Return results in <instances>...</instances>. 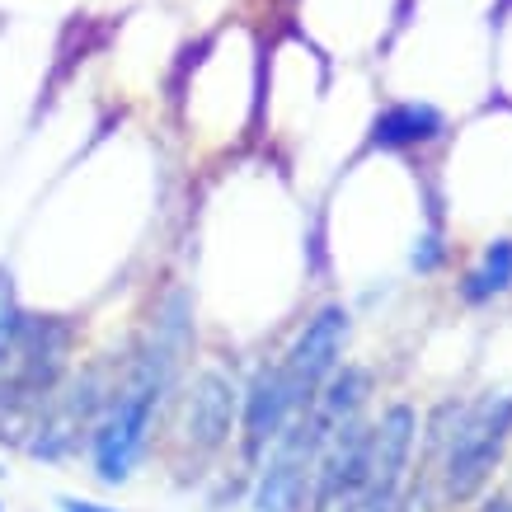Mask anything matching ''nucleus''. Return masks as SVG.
I'll use <instances>...</instances> for the list:
<instances>
[{"label": "nucleus", "mask_w": 512, "mask_h": 512, "mask_svg": "<svg viewBox=\"0 0 512 512\" xmlns=\"http://www.w3.org/2000/svg\"><path fill=\"white\" fill-rule=\"evenodd\" d=\"M437 259H442V245H437V235H423V245L414 249V268H419V273H433Z\"/></svg>", "instance_id": "nucleus-12"}, {"label": "nucleus", "mask_w": 512, "mask_h": 512, "mask_svg": "<svg viewBox=\"0 0 512 512\" xmlns=\"http://www.w3.org/2000/svg\"><path fill=\"white\" fill-rule=\"evenodd\" d=\"M362 395H367V372L362 367H334V376H329V390H325V404H320V414H329L334 423L353 419L357 404H362Z\"/></svg>", "instance_id": "nucleus-10"}, {"label": "nucleus", "mask_w": 512, "mask_h": 512, "mask_svg": "<svg viewBox=\"0 0 512 512\" xmlns=\"http://www.w3.org/2000/svg\"><path fill=\"white\" fill-rule=\"evenodd\" d=\"M343 512H400V494L390 484H367V489H357Z\"/></svg>", "instance_id": "nucleus-11"}, {"label": "nucleus", "mask_w": 512, "mask_h": 512, "mask_svg": "<svg viewBox=\"0 0 512 512\" xmlns=\"http://www.w3.org/2000/svg\"><path fill=\"white\" fill-rule=\"evenodd\" d=\"M447 132V113L428 104V99H395L372 118L367 146L372 151H414V146H433Z\"/></svg>", "instance_id": "nucleus-5"}, {"label": "nucleus", "mask_w": 512, "mask_h": 512, "mask_svg": "<svg viewBox=\"0 0 512 512\" xmlns=\"http://www.w3.org/2000/svg\"><path fill=\"white\" fill-rule=\"evenodd\" d=\"M62 512H118V508H104V503H85V498H57Z\"/></svg>", "instance_id": "nucleus-13"}, {"label": "nucleus", "mask_w": 512, "mask_h": 512, "mask_svg": "<svg viewBox=\"0 0 512 512\" xmlns=\"http://www.w3.org/2000/svg\"><path fill=\"white\" fill-rule=\"evenodd\" d=\"M512 287V240H494V245L484 249L480 268H470L466 282H461V296H466L470 306H484V301H494Z\"/></svg>", "instance_id": "nucleus-9"}, {"label": "nucleus", "mask_w": 512, "mask_h": 512, "mask_svg": "<svg viewBox=\"0 0 512 512\" xmlns=\"http://www.w3.org/2000/svg\"><path fill=\"white\" fill-rule=\"evenodd\" d=\"M512 433V395H484L475 409H466V419L456 428V442L447 451V494L470 498L484 484V475L494 470L498 451Z\"/></svg>", "instance_id": "nucleus-2"}, {"label": "nucleus", "mask_w": 512, "mask_h": 512, "mask_svg": "<svg viewBox=\"0 0 512 512\" xmlns=\"http://www.w3.org/2000/svg\"><path fill=\"white\" fill-rule=\"evenodd\" d=\"M484 512H512V503H508V498H498V503H489Z\"/></svg>", "instance_id": "nucleus-14"}, {"label": "nucleus", "mask_w": 512, "mask_h": 512, "mask_svg": "<svg viewBox=\"0 0 512 512\" xmlns=\"http://www.w3.org/2000/svg\"><path fill=\"white\" fill-rule=\"evenodd\" d=\"M343 339H348V311L343 306H325V311L315 315L311 325L296 334L292 353L282 362V386L292 395L296 409H306V404L320 395L334 367H339V353H343Z\"/></svg>", "instance_id": "nucleus-3"}, {"label": "nucleus", "mask_w": 512, "mask_h": 512, "mask_svg": "<svg viewBox=\"0 0 512 512\" xmlns=\"http://www.w3.org/2000/svg\"><path fill=\"white\" fill-rule=\"evenodd\" d=\"M296 414L292 395L282 386V372L278 367H264L254 376V386L245 395V442H249V456H259L268 442L282 437V423Z\"/></svg>", "instance_id": "nucleus-6"}, {"label": "nucleus", "mask_w": 512, "mask_h": 512, "mask_svg": "<svg viewBox=\"0 0 512 512\" xmlns=\"http://www.w3.org/2000/svg\"><path fill=\"white\" fill-rule=\"evenodd\" d=\"M409 447H414V409L409 404H395L386 409L381 428L372 433V484H400V470L409 461Z\"/></svg>", "instance_id": "nucleus-8"}, {"label": "nucleus", "mask_w": 512, "mask_h": 512, "mask_svg": "<svg viewBox=\"0 0 512 512\" xmlns=\"http://www.w3.org/2000/svg\"><path fill=\"white\" fill-rule=\"evenodd\" d=\"M179 343H184V320H160L156 348L141 357L132 386L113 400L109 419L94 428V475L104 484H123L132 475V466L141 461L151 423H156V409L165 400V390H170Z\"/></svg>", "instance_id": "nucleus-1"}, {"label": "nucleus", "mask_w": 512, "mask_h": 512, "mask_svg": "<svg viewBox=\"0 0 512 512\" xmlns=\"http://www.w3.org/2000/svg\"><path fill=\"white\" fill-rule=\"evenodd\" d=\"M367 484H372V433L343 419L315 461V503L329 508L334 498H353Z\"/></svg>", "instance_id": "nucleus-4"}, {"label": "nucleus", "mask_w": 512, "mask_h": 512, "mask_svg": "<svg viewBox=\"0 0 512 512\" xmlns=\"http://www.w3.org/2000/svg\"><path fill=\"white\" fill-rule=\"evenodd\" d=\"M231 419H235V390L226 376L207 372L193 390V400H188V437L198 442V447H217L226 442L231 433Z\"/></svg>", "instance_id": "nucleus-7"}]
</instances>
